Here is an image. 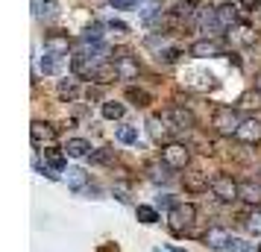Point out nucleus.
Segmentation results:
<instances>
[{
	"instance_id": "nucleus-1",
	"label": "nucleus",
	"mask_w": 261,
	"mask_h": 252,
	"mask_svg": "<svg viewBox=\"0 0 261 252\" xmlns=\"http://www.w3.org/2000/svg\"><path fill=\"white\" fill-rule=\"evenodd\" d=\"M106 53V47L103 44H94V47H83L80 53H73V59H71V71L76 73V76H91L94 79V73L97 68L103 65V56Z\"/></svg>"
},
{
	"instance_id": "nucleus-2",
	"label": "nucleus",
	"mask_w": 261,
	"mask_h": 252,
	"mask_svg": "<svg viewBox=\"0 0 261 252\" xmlns=\"http://www.w3.org/2000/svg\"><path fill=\"white\" fill-rule=\"evenodd\" d=\"M194 220H197V208L191 203H179L170 208V214H167V226L173 235H185L194 229Z\"/></svg>"
},
{
	"instance_id": "nucleus-3",
	"label": "nucleus",
	"mask_w": 261,
	"mask_h": 252,
	"mask_svg": "<svg viewBox=\"0 0 261 252\" xmlns=\"http://www.w3.org/2000/svg\"><path fill=\"white\" fill-rule=\"evenodd\" d=\"M241 115H238V108L232 106H220L217 111H214V118H212V126H214V132L217 135H223V138H235L238 132V126H241Z\"/></svg>"
},
{
	"instance_id": "nucleus-4",
	"label": "nucleus",
	"mask_w": 261,
	"mask_h": 252,
	"mask_svg": "<svg viewBox=\"0 0 261 252\" xmlns=\"http://www.w3.org/2000/svg\"><path fill=\"white\" fill-rule=\"evenodd\" d=\"M162 161H165L170 170H185L191 164V150L179 141H167L162 147Z\"/></svg>"
},
{
	"instance_id": "nucleus-5",
	"label": "nucleus",
	"mask_w": 261,
	"mask_h": 252,
	"mask_svg": "<svg viewBox=\"0 0 261 252\" xmlns=\"http://www.w3.org/2000/svg\"><path fill=\"white\" fill-rule=\"evenodd\" d=\"M208 188H212V193L220 203H235V200H241V182H235L232 176H226V173H217Z\"/></svg>"
},
{
	"instance_id": "nucleus-6",
	"label": "nucleus",
	"mask_w": 261,
	"mask_h": 252,
	"mask_svg": "<svg viewBox=\"0 0 261 252\" xmlns=\"http://www.w3.org/2000/svg\"><path fill=\"white\" fill-rule=\"evenodd\" d=\"M112 65H115V71H118V79H138V73H141V65L138 59L132 56L129 50H115L112 53Z\"/></svg>"
},
{
	"instance_id": "nucleus-7",
	"label": "nucleus",
	"mask_w": 261,
	"mask_h": 252,
	"mask_svg": "<svg viewBox=\"0 0 261 252\" xmlns=\"http://www.w3.org/2000/svg\"><path fill=\"white\" fill-rule=\"evenodd\" d=\"M30 135H33V144L36 147H53L56 138H59V129L53 123H47V120H33Z\"/></svg>"
},
{
	"instance_id": "nucleus-8",
	"label": "nucleus",
	"mask_w": 261,
	"mask_h": 252,
	"mask_svg": "<svg viewBox=\"0 0 261 252\" xmlns=\"http://www.w3.org/2000/svg\"><path fill=\"white\" fill-rule=\"evenodd\" d=\"M235 141H241V144H261V120L258 118H244L241 120V126H238L235 132Z\"/></svg>"
},
{
	"instance_id": "nucleus-9",
	"label": "nucleus",
	"mask_w": 261,
	"mask_h": 252,
	"mask_svg": "<svg viewBox=\"0 0 261 252\" xmlns=\"http://www.w3.org/2000/svg\"><path fill=\"white\" fill-rule=\"evenodd\" d=\"M162 118H165L173 129H191V126L197 123V120H194V115H191L188 108H182V106H170Z\"/></svg>"
},
{
	"instance_id": "nucleus-10",
	"label": "nucleus",
	"mask_w": 261,
	"mask_h": 252,
	"mask_svg": "<svg viewBox=\"0 0 261 252\" xmlns=\"http://www.w3.org/2000/svg\"><path fill=\"white\" fill-rule=\"evenodd\" d=\"M68 47H71V38H68V33L53 30V33H47V36H44V50H50V53L65 56V53H68Z\"/></svg>"
},
{
	"instance_id": "nucleus-11",
	"label": "nucleus",
	"mask_w": 261,
	"mask_h": 252,
	"mask_svg": "<svg viewBox=\"0 0 261 252\" xmlns=\"http://www.w3.org/2000/svg\"><path fill=\"white\" fill-rule=\"evenodd\" d=\"M241 200L247 205H261V179H241Z\"/></svg>"
},
{
	"instance_id": "nucleus-12",
	"label": "nucleus",
	"mask_w": 261,
	"mask_h": 252,
	"mask_svg": "<svg viewBox=\"0 0 261 252\" xmlns=\"http://www.w3.org/2000/svg\"><path fill=\"white\" fill-rule=\"evenodd\" d=\"M182 185H185V191L188 193H202V191H208V176L202 173V170H188L185 173V179H182Z\"/></svg>"
},
{
	"instance_id": "nucleus-13",
	"label": "nucleus",
	"mask_w": 261,
	"mask_h": 252,
	"mask_svg": "<svg viewBox=\"0 0 261 252\" xmlns=\"http://www.w3.org/2000/svg\"><path fill=\"white\" fill-rule=\"evenodd\" d=\"M191 53L200 56V59H205V56H220L223 53V44L217 38H202V41H194L191 44Z\"/></svg>"
},
{
	"instance_id": "nucleus-14",
	"label": "nucleus",
	"mask_w": 261,
	"mask_h": 252,
	"mask_svg": "<svg viewBox=\"0 0 261 252\" xmlns=\"http://www.w3.org/2000/svg\"><path fill=\"white\" fill-rule=\"evenodd\" d=\"M229 238H232V235H229L223 226H212L205 235H202V243L212 246V249H223L226 243H229Z\"/></svg>"
},
{
	"instance_id": "nucleus-15",
	"label": "nucleus",
	"mask_w": 261,
	"mask_h": 252,
	"mask_svg": "<svg viewBox=\"0 0 261 252\" xmlns=\"http://www.w3.org/2000/svg\"><path fill=\"white\" fill-rule=\"evenodd\" d=\"M147 126H150L153 141H167V138H170V132H173V126H170L162 115H153V118L147 120Z\"/></svg>"
},
{
	"instance_id": "nucleus-16",
	"label": "nucleus",
	"mask_w": 261,
	"mask_h": 252,
	"mask_svg": "<svg viewBox=\"0 0 261 252\" xmlns=\"http://www.w3.org/2000/svg\"><path fill=\"white\" fill-rule=\"evenodd\" d=\"M214 12H217V21H220V26H223V33H226V30H232V26L238 24V6H232V3L217 6Z\"/></svg>"
},
{
	"instance_id": "nucleus-17",
	"label": "nucleus",
	"mask_w": 261,
	"mask_h": 252,
	"mask_svg": "<svg viewBox=\"0 0 261 252\" xmlns=\"http://www.w3.org/2000/svg\"><path fill=\"white\" fill-rule=\"evenodd\" d=\"M167 164L165 161H150L147 164V179L155 182V185H165V182H170V173H167Z\"/></svg>"
},
{
	"instance_id": "nucleus-18",
	"label": "nucleus",
	"mask_w": 261,
	"mask_h": 252,
	"mask_svg": "<svg viewBox=\"0 0 261 252\" xmlns=\"http://www.w3.org/2000/svg\"><path fill=\"white\" fill-rule=\"evenodd\" d=\"M88 150H91V144H88L85 138H71V141L65 144V156H71V158H85V156H88Z\"/></svg>"
},
{
	"instance_id": "nucleus-19",
	"label": "nucleus",
	"mask_w": 261,
	"mask_h": 252,
	"mask_svg": "<svg viewBox=\"0 0 261 252\" xmlns=\"http://www.w3.org/2000/svg\"><path fill=\"white\" fill-rule=\"evenodd\" d=\"M56 94H59V100L71 103V100H76V94H80V85L73 82V79H62L59 88H56Z\"/></svg>"
},
{
	"instance_id": "nucleus-20",
	"label": "nucleus",
	"mask_w": 261,
	"mask_h": 252,
	"mask_svg": "<svg viewBox=\"0 0 261 252\" xmlns=\"http://www.w3.org/2000/svg\"><path fill=\"white\" fill-rule=\"evenodd\" d=\"M100 111H103V118H106V120H120V118H123V111H126V106L118 103V100H106Z\"/></svg>"
},
{
	"instance_id": "nucleus-21",
	"label": "nucleus",
	"mask_w": 261,
	"mask_h": 252,
	"mask_svg": "<svg viewBox=\"0 0 261 252\" xmlns=\"http://www.w3.org/2000/svg\"><path fill=\"white\" fill-rule=\"evenodd\" d=\"M229 36H232V41H238V44H255V33L249 30V26H232L229 30Z\"/></svg>"
},
{
	"instance_id": "nucleus-22",
	"label": "nucleus",
	"mask_w": 261,
	"mask_h": 252,
	"mask_svg": "<svg viewBox=\"0 0 261 252\" xmlns=\"http://www.w3.org/2000/svg\"><path fill=\"white\" fill-rule=\"evenodd\" d=\"M44 158H47V167L53 170V173H59V170H65V153H59V150H53V147H47V150H44Z\"/></svg>"
},
{
	"instance_id": "nucleus-23",
	"label": "nucleus",
	"mask_w": 261,
	"mask_h": 252,
	"mask_svg": "<svg viewBox=\"0 0 261 252\" xmlns=\"http://www.w3.org/2000/svg\"><path fill=\"white\" fill-rule=\"evenodd\" d=\"M85 182H88V173H85V170H80V167H71V170H68V185H71L73 191H83Z\"/></svg>"
},
{
	"instance_id": "nucleus-24",
	"label": "nucleus",
	"mask_w": 261,
	"mask_h": 252,
	"mask_svg": "<svg viewBox=\"0 0 261 252\" xmlns=\"http://www.w3.org/2000/svg\"><path fill=\"white\" fill-rule=\"evenodd\" d=\"M135 217H138L141 223H147V226L159 223V211H155L153 205H138V208H135Z\"/></svg>"
},
{
	"instance_id": "nucleus-25",
	"label": "nucleus",
	"mask_w": 261,
	"mask_h": 252,
	"mask_svg": "<svg viewBox=\"0 0 261 252\" xmlns=\"http://www.w3.org/2000/svg\"><path fill=\"white\" fill-rule=\"evenodd\" d=\"M41 73H47V76H53L56 73V68H59V56L56 53H50V50H44V56H41Z\"/></svg>"
},
{
	"instance_id": "nucleus-26",
	"label": "nucleus",
	"mask_w": 261,
	"mask_h": 252,
	"mask_svg": "<svg viewBox=\"0 0 261 252\" xmlns=\"http://www.w3.org/2000/svg\"><path fill=\"white\" fill-rule=\"evenodd\" d=\"M118 141L120 144L135 147L138 144V129H135V126H118Z\"/></svg>"
},
{
	"instance_id": "nucleus-27",
	"label": "nucleus",
	"mask_w": 261,
	"mask_h": 252,
	"mask_svg": "<svg viewBox=\"0 0 261 252\" xmlns=\"http://www.w3.org/2000/svg\"><path fill=\"white\" fill-rule=\"evenodd\" d=\"M115 76H118V71H115V65H112V62H103V65L97 68V73H94L97 82H112Z\"/></svg>"
},
{
	"instance_id": "nucleus-28",
	"label": "nucleus",
	"mask_w": 261,
	"mask_h": 252,
	"mask_svg": "<svg viewBox=\"0 0 261 252\" xmlns=\"http://www.w3.org/2000/svg\"><path fill=\"white\" fill-rule=\"evenodd\" d=\"M194 6H197V0H179L173 15H176V18H194V12H197Z\"/></svg>"
},
{
	"instance_id": "nucleus-29",
	"label": "nucleus",
	"mask_w": 261,
	"mask_h": 252,
	"mask_svg": "<svg viewBox=\"0 0 261 252\" xmlns=\"http://www.w3.org/2000/svg\"><path fill=\"white\" fill-rule=\"evenodd\" d=\"M126 97H129V100H132V103H135L138 108L150 106V94H147L144 88H129V91H126Z\"/></svg>"
},
{
	"instance_id": "nucleus-30",
	"label": "nucleus",
	"mask_w": 261,
	"mask_h": 252,
	"mask_svg": "<svg viewBox=\"0 0 261 252\" xmlns=\"http://www.w3.org/2000/svg\"><path fill=\"white\" fill-rule=\"evenodd\" d=\"M36 6H38V18H56L59 15L53 0H36Z\"/></svg>"
},
{
	"instance_id": "nucleus-31",
	"label": "nucleus",
	"mask_w": 261,
	"mask_h": 252,
	"mask_svg": "<svg viewBox=\"0 0 261 252\" xmlns=\"http://www.w3.org/2000/svg\"><path fill=\"white\" fill-rule=\"evenodd\" d=\"M223 252H252V246H249L247 240H241V238H229V243L223 246Z\"/></svg>"
},
{
	"instance_id": "nucleus-32",
	"label": "nucleus",
	"mask_w": 261,
	"mask_h": 252,
	"mask_svg": "<svg viewBox=\"0 0 261 252\" xmlns=\"http://www.w3.org/2000/svg\"><path fill=\"white\" fill-rule=\"evenodd\" d=\"M109 3H112L115 9H123V12H126V9H135L141 0H109Z\"/></svg>"
},
{
	"instance_id": "nucleus-33",
	"label": "nucleus",
	"mask_w": 261,
	"mask_h": 252,
	"mask_svg": "<svg viewBox=\"0 0 261 252\" xmlns=\"http://www.w3.org/2000/svg\"><path fill=\"white\" fill-rule=\"evenodd\" d=\"M258 3H261V0H238V6H241V9H247V12H255V9H258Z\"/></svg>"
},
{
	"instance_id": "nucleus-34",
	"label": "nucleus",
	"mask_w": 261,
	"mask_h": 252,
	"mask_svg": "<svg viewBox=\"0 0 261 252\" xmlns=\"http://www.w3.org/2000/svg\"><path fill=\"white\" fill-rule=\"evenodd\" d=\"M109 158H112V153H109V147H106L103 153H94V156H91V161H97V164H100V161H109Z\"/></svg>"
},
{
	"instance_id": "nucleus-35",
	"label": "nucleus",
	"mask_w": 261,
	"mask_h": 252,
	"mask_svg": "<svg viewBox=\"0 0 261 252\" xmlns=\"http://www.w3.org/2000/svg\"><path fill=\"white\" fill-rule=\"evenodd\" d=\"M112 30H118V33H126V24H120V21H112Z\"/></svg>"
},
{
	"instance_id": "nucleus-36",
	"label": "nucleus",
	"mask_w": 261,
	"mask_h": 252,
	"mask_svg": "<svg viewBox=\"0 0 261 252\" xmlns=\"http://www.w3.org/2000/svg\"><path fill=\"white\" fill-rule=\"evenodd\" d=\"M255 91H258V94H261V71L255 73Z\"/></svg>"
},
{
	"instance_id": "nucleus-37",
	"label": "nucleus",
	"mask_w": 261,
	"mask_h": 252,
	"mask_svg": "<svg viewBox=\"0 0 261 252\" xmlns=\"http://www.w3.org/2000/svg\"><path fill=\"white\" fill-rule=\"evenodd\" d=\"M258 252H261V246H258Z\"/></svg>"
}]
</instances>
